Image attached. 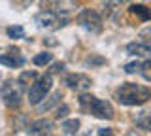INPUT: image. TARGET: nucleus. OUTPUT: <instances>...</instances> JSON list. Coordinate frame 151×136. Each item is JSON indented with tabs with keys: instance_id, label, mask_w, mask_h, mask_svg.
I'll return each instance as SVG.
<instances>
[{
	"instance_id": "1",
	"label": "nucleus",
	"mask_w": 151,
	"mask_h": 136,
	"mask_svg": "<svg viewBox=\"0 0 151 136\" xmlns=\"http://www.w3.org/2000/svg\"><path fill=\"white\" fill-rule=\"evenodd\" d=\"M115 96L125 106H140L149 100L151 91L145 85H138V83H123L115 91Z\"/></svg>"
},
{
	"instance_id": "2",
	"label": "nucleus",
	"mask_w": 151,
	"mask_h": 136,
	"mask_svg": "<svg viewBox=\"0 0 151 136\" xmlns=\"http://www.w3.org/2000/svg\"><path fill=\"white\" fill-rule=\"evenodd\" d=\"M79 106H81V110L85 114H91L94 117H98V119H111L113 114H115L110 102L96 98L93 95H87V93H83L81 98H79Z\"/></svg>"
},
{
	"instance_id": "3",
	"label": "nucleus",
	"mask_w": 151,
	"mask_h": 136,
	"mask_svg": "<svg viewBox=\"0 0 151 136\" xmlns=\"http://www.w3.org/2000/svg\"><path fill=\"white\" fill-rule=\"evenodd\" d=\"M51 85H53V79H51L49 74H47V76H42V78H36L34 81L30 83V89H28V102H30L32 106L40 104L45 98V95L49 93Z\"/></svg>"
},
{
	"instance_id": "4",
	"label": "nucleus",
	"mask_w": 151,
	"mask_h": 136,
	"mask_svg": "<svg viewBox=\"0 0 151 136\" xmlns=\"http://www.w3.org/2000/svg\"><path fill=\"white\" fill-rule=\"evenodd\" d=\"M78 23L91 32H98L102 29V17H100V13H96L94 10H83L78 15Z\"/></svg>"
},
{
	"instance_id": "5",
	"label": "nucleus",
	"mask_w": 151,
	"mask_h": 136,
	"mask_svg": "<svg viewBox=\"0 0 151 136\" xmlns=\"http://www.w3.org/2000/svg\"><path fill=\"white\" fill-rule=\"evenodd\" d=\"M64 83H66L70 89H74V91H79V93H85L89 87L93 85L91 78H87L85 74H68V76L64 78Z\"/></svg>"
},
{
	"instance_id": "6",
	"label": "nucleus",
	"mask_w": 151,
	"mask_h": 136,
	"mask_svg": "<svg viewBox=\"0 0 151 136\" xmlns=\"http://www.w3.org/2000/svg\"><path fill=\"white\" fill-rule=\"evenodd\" d=\"M2 98H4V104L9 106V108H17L19 104H21V93L15 89V85H13L12 81L4 83L2 85Z\"/></svg>"
},
{
	"instance_id": "7",
	"label": "nucleus",
	"mask_w": 151,
	"mask_h": 136,
	"mask_svg": "<svg viewBox=\"0 0 151 136\" xmlns=\"http://www.w3.org/2000/svg\"><path fill=\"white\" fill-rule=\"evenodd\" d=\"M38 23L40 27H47V29H59V27L66 25V19H60L55 12H42L38 15Z\"/></svg>"
},
{
	"instance_id": "8",
	"label": "nucleus",
	"mask_w": 151,
	"mask_h": 136,
	"mask_svg": "<svg viewBox=\"0 0 151 136\" xmlns=\"http://www.w3.org/2000/svg\"><path fill=\"white\" fill-rule=\"evenodd\" d=\"M51 129H53V121L49 119H38V121H32L28 125V134H49Z\"/></svg>"
},
{
	"instance_id": "9",
	"label": "nucleus",
	"mask_w": 151,
	"mask_h": 136,
	"mask_svg": "<svg viewBox=\"0 0 151 136\" xmlns=\"http://www.w3.org/2000/svg\"><path fill=\"white\" fill-rule=\"evenodd\" d=\"M129 12L132 13V15H136L138 19H142V21L149 19V10L144 6V4H132V6L129 8Z\"/></svg>"
},
{
	"instance_id": "10",
	"label": "nucleus",
	"mask_w": 151,
	"mask_h": 136,
	"mask_svg": "<svg viewBox=\"0 0 151 136\" xmlns=\"http://www.w3.org/2000/svg\"><path fill=\"white\" fill-rule=\"evenodd\" d=\"M25 63L21 57H15V55H0V64H6L9 68H15V66H21Z\"/></svg>"
},
{
	"instance_id": "11",
	"label": "nucleus",
	"mask_w": 151,
	"mask_h": 136,
	"mask_svg": "<svg viewBox=\"0 0 151 136\" xmlns=\"http://www.w3.org/2000/svg\"><path fill=\"white\" fill-rule=\"evenodd\" d=\"M127 51L132 53V55H147L149 53V45L136 42V44H129V45H127Z\"/></svg>"
},
{
	"instance_id": "12",
	"label": "nucleus",
	"mask_w": 151,
	"mask_h": 136,
	"mask_svg": "<svg viewBox=\"0 0 151 136\" xmlns=\"http://www.w3.org/2000/svg\"><path fill=\"white\" fill-rule=\"evenodd\" d=\"M36 78H38L36 72H30V70H27V72H23L21 76H19V81H17V83H19L21 87H27V85H30V83L34 81Z\"/></svg>"
},
{
	"instance_id": "13",
	"label": "nucleus",
	"mask_w": 151,
	"mask_h": 136,
	"mask_svg": "<svg viewBox=\"0 0 151 136\" xmlns=\"http://www.w3.org/2000/svg\"><path fill=\"white\" fill-rule=\"evenodd\" d=\"M78 129H79V121L78 119H66L64 123H63L64 134H76V132H78Z\"/></svg>"
},
{
	"instance_id": "14",
	"label": "nucleus",
	"mask_w": 151,
	"mask_h": 136,
	"mask_svg": "<svg viewBox=\"0 0 151 136\" xmlns=\"http://www.w3.org/2000/svg\"><path fill=\"white\" fill-rule=\"evenodd\" d=\"M51 53H47V51H44V53H38L34 59H32V63L36 64V66H45V64L51 63Z\"/></svg>"
},
{
	"instance_id": "15",
	"label": "nucleus",
	"mask_w": 151,
	"mask_h": 136,
	"mask_svg": "<svg viewBox=\"0 0 151 136\" xmlns=\"http://www.w3.org/2000/svg\"><path fill=\"white\" fill-rule=\"evenodd\" d=\"M8 36L13 40H19V38H25V30H23V27H8Z\"/></svg>"
},
{
	"instance_id": "16",
	"label": "nucleus",
	"mask_w": 151,
	"mask_h": 136,
	"mask_svg": "<svg viewBox=\"0 0 151 136\" xmlns=\"http://www.w3.org/2000/svg\"><path fill=\"white\" fill-rule=\"evenodd\" d=\"M60 98H63V95H60V93H53V96L49 98V102H47V104H44V106H40V112H47V110H51V108H53L55 104H59V102H60Z\"/></svg>"
},
{
	"instance_id": "17",
	"label": "nucleus",
	"mask_w": 151,
	"mask_h": 136,
	"mask_svg": "<svg viewBox=\"0 0 151 136\" xmlns=\"http://www.w3.org/2000/svg\"><path fill=\"white\" fill-rule=\"evenodd\" d=\"M140 68H144V70H142V74H144V79H145V81H149V79H151V72H149L151 60H145L144 64H140Z\"/></svg>"
},
{
	"instance_id": "18",
	"label": "nucleus",
	"mask_w": 151,
	"mask_h": 136,
	"mask_svg": "<svg viewBox=\"0 0 151 136\" xmlns=\"http://www.w3.org/2000/svg\"><path fill=\"white\" fill-rule=\"evenodd\" d=\"M68 112H70V108L66 106V104H63L60 108H57V114H55V119H64L66 115H68Z\"/></svg>"
},
{
	"instance_id": "19",
	"label": "nucleus",
	"mask_w": 151,
	"mask_h": 136,
	"mask_svg": "<svg viewBox=\"0 0 151 136\" xmlns=\"http://www.w3.org/2000/svg\"><path fill=\"white\" fill-rule=\"evenodd\" d=\"M125 72H127V74L140 72V63H129V64H125Z\"/></svg>"
},
{
	"instance_id": "20",
	"label": "nucleus",
	"mask_w": 151,
	"mask_h": 136,
	"mask_svg": "<svg viewBox=\"0 0 151 136\" xmlns=\"http://www.w3.org/2000/svg\"><path fill=\"white\" fill-rule=\"evenodd\" d=\"M13 2H15V6H19V8H27L32 0H13Z\"/></svg>"
},
{
	"instance_id": "21",
	"label": "nucleus",
	"mask_w": 151,
	"mask_h": 136,
	"mask_svg": "<svg viewBox=\"0 0 151 136\" xmlns=\"http://www.w3.org/2000/svg\"><path fill=\"white\" fill-rule=\"evenodd\" d=\"M63 70H64V64L63 63H57L55 66H53V72H63Z\"/></svg>"
},
{
	"instance_id": "22",
	"label": "nucleus",
	"mask_w": 151,
	"mask_h": 136,
	"mask_svg": "<svg viewBox=\"0 0 151 136\" xmlns=\"http://www.w3.org/2000/svg\"><path fill=\"white\" fill-rule=\"evenodd\" d=\"M98 134H113V132H111L110 129H100V130H98Z\"/></svg>"
}]
</instances>
